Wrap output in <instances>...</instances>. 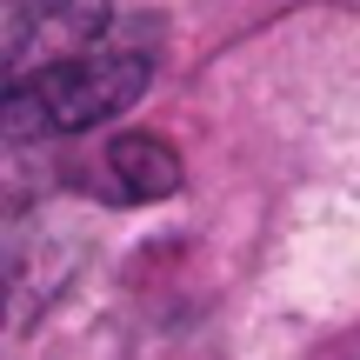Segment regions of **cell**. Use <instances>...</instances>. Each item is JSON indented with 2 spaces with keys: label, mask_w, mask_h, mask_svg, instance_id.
Masks as SVG:
<instances>
[{
  "label": "cell",
  "mask_w": 360,
  "mask_h": 360,
  "mask_svg": "<svg viewBox=\"0 0 360 360\" xmlns=\"http://www.w3.org/2000/svg\"><path fill=\"white\" fill-rule=\"evenodd\" d=\"M114 20V0H34L7 20V80H27L40 67H60L94 53V40Z\"/></svg>",
  "instance_id": "cell-2"
},
{
  "label": "cell",
  "mask_w": 360,
  "mask_h": 360,
  "mask_svg": "<svg viewBox=\"0 0 360 360\" xmlns=\"http://www.w3.org/2000/svg\"><path fill=\"white\" fill-rule=\"evenodd\" d=\"M154 80V53L147 47H94L80 60L40 67L27 80H7L0 94V127L13 141H34V134H80L107 114H127L134 101Z\"/></svg>",
  "instance_id": "cell-1"
},
{
  "label": "cell",
  "mask_w": 360,
  "mask_h": 360,
  "mask_svg": "<svg viewBox=\"0 0 360 360\" xmlns=\"http://www.w3.org/2000/svg\"><path fill=\"white\" fill-rule=\"evenodd\" d=\"M94 167H101L94 174V193L114 200V207H147V200L180 187V154L167 141H154V134H120Z\"/></svg>",
  "instance_id": "cell-3"
}]
</instances>
